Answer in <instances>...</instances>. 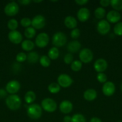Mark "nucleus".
<instances>
[{
	"label": "nucleus",
	"instance_id": "37",
	"mask_svg": "<svg viewBox=\"0 0 122 122\" xmlns=\"http://www.w3.org/2000/svg\"><path fill=\"white\" fill-rule=\"evenodd\" d=\"M70 36L73 39L76 40L80 36V30L78 28H75L71 30L70 33Z\"/></svg>",
	"mask_w": 122,
	"mask_h": 122
},
{
	"label": "nucleus",
	"instance_id": "28",
	"mask_svg": "<svg viewBox=\"0 0 122 122\" xmlns=\"http://www.w3.org/2000/svg\"><path fill=\"white\" fill-rule=\"evenodd\" d=\"M110 5L114 10L119 12L122 10V0H111L110 1Z\"/></svg>",
	"mask_w": 122,
	"mask_h": 122
},
{
	"label": "nucleus",
	"instance_id": "3",
	"mask_svg": "<svg viewBox=\"0 0 122 122\" xmlns=\"http://www.w3.org/2000/svg\"><path fill=\"white\" fill-rule=\"evenodd\" d=\"M42 109L48 113L55 112L57 109V103L56 101L50 98H45L43 99L41 103Z\"/></svg>",
	"mask_w": 122,
	"mask_h": 122
},
{
	"label": "nucleus",
	"instance_id": "21",
	"mask_svg": "<svg viewBox=\"0 0 122 122\" xmlns=\"http://www.w3.org/2000/svg\"><path fill=\"white\" fill-rule=\"evenodd\" d=\"M21 47L22 49L25 51L31 52L34 48L35 43L29 39H26V40H24L22 42Z\"/></svg>",
	"mask_w": 122,
	"mask_h": 122
},
{
	"label": "nucleus",
	"instance_id": "13",
	"mask_svg": "<svg viewBox=\"0 0 122 122\" xmlns=\"http://www.w3.org/2000/svg\"><path fill=\"white\" fill-rule=\"evenodd\" d=\"M8 38L10 41L14 44H21L23 41L22 35L18 30L10 31L8 33Z\"/></svg>",
	"mask_w": 122,
	"mask_h": 122
},
{
	"label": "nucleus",
	"instance_id": "29",
	"mask_svg": "<svg viewBox=\"0 0 122 122\" xmlns=\"http://www.w3.org/2000/svg\"><path fill=\"white\" fill-rule=\"evenodd\" d=\"M39 61L41 66H42V67H48L51 64V60L49 58L48 56H45V55L41 56L39 57Z\"/></svg>",
	"mask_w": 122,
	"mask_h": 122
},
{
	"label": "nucleus",
	"instance_id": "42",
	"mask_svg": "<svg viewBox=\"0 0 122 122\" xmlns=\"http://www.w3.org/2000/svg\"><path fill=\"white\" fill-rule=\"evenodd\" d=\"M31 0H20L18 1V2L22 5H28L31 3Z\"/></svg>",
	"mask_w": 122,
	"mask_h": 122
},
{
	"label": "nucleus",
	"instance_id": "25",
	"mask_svg": "<svg viewBox=\"0 0 122 122\" xmlns=\"http://www.w3.org/2000/svg\"><path fill=\"white\" fill-rule=\"evenodd\" d=\"M94 14L96 19H99V20H103V19L106 15V11L102 7H97L94 10Z\"/></svg>",
	"mask_w": 122,
	"mask_h": 122
},
{
	"label": "nucleus",
	"instance_id": "30",
	"mask_svg": "<svg viewBox=\"0 0 122 122\" xmlns=\"http://www.w3.org/2000/svg\"><path fill=\"white\" fill-rule=\"evenodd\" d=\"M83 66V63L80 60H74L71 64V69L72 71L77 72L81 70Z\"/></svg>",
	"mask_w": 122,
	"mask_h": 122
},
{
	"label": "nucleus",
	"instance_id": "6",
	"mask_svg": "<svg viewBox=\"0 0 122 122\" xmlns=\"http://www.w3.org/2000/svg\"><path fill=\"white\" fill-rule=\"evenodd\" d=\"M79 58L81 63L87 64L93 60V53L91 50L87 48L82 49L79 52Z\"/></svg>",
	"mask_w": 122,
	"mask_h": 122
},
{
	"label": "nucleus",
	"instance_id": "10",
	"mask_svg": "<svg viewBox=\"0 0 122 122\" xmlns=\"http://www.w3.org/2000/svg\"><path fill=\"white\" fill-rule=\"evenodd\" d=\"M46 20L44 16L41 14H38L33 17L31 21V26L35 29H41L45 26Z\"/></svg>",
	"mask_w": 122,
	"mask_h": 122
},
{
	"label": "nucleus",
	"instance_id": "34",
	"mask_svg": "<svg viewBox=\"0 0 122 122\" xmlns=\"http://www.w3.org/2000/svg\"><path fill=\"white\" fill-rule=\"evenodd\" d=\"M16 60L18 63H23L27 60V54L25 52H20L17 54L16 57Z\"/></svg>",
	"mask_w": 122,
	"mask_h": 122
},
{
	"label": "nucleus",
	"instance_id": "2",
	"mask_svg": "<svg viewBox=\"0 0 122 122\" xmlns=\"http://www.w3.org/2000/svg\"><path fill=\"white\" fill-rule=\"evenodd\" d=\"M6 104L10 110L16 111L20 108L22 105V101L20 97L16 94H13L7 97L6 100Z\"/></svg>",
	"mask_w": 122,
	"mask_h": 122
},
{
	"label": "nucleus",
	"instance_id": "32",
	"mask_svg": "<svg viewBox=\"0 0 122 122\" xmlns=\"http://www.w3.org/2000/svg\"><path fill=\"white\" fill-rule=\"evenodd\" d=\"M71 122H86L85 117L80 113H77L71 117Z\"/></svg>",
	"mask_w": 122,
	"mask_h": 122
},
{
	"label": "nucleus",
	"instance_id": "7",
	"mask_svg": "<svg viewBox=\"0 0 122 122\" xmlns=\"http://www.w3.org/2000/svg\"><path fill=\"white\" fill-rule=\"evenodd\" d=\"M4 13L8 16H14L16 15L19 11V6L15 1L10 2L5 6Z\"/></svg>",
	"mask_w": 122,
	"mask_h": 122
},
{
	"label": "nucleus",
	"instance_id": "17",
	"mask_svg": "<svg viewBox=\"0 0 122 122\" xmlns=\"http://www.w3.org/2000/svg\"><path fill=\"white\" fill-rule=\"evenodd\" d=\"M73 109V105L68 100H63L60 103L59 110L63 114H69Z\"/></svg>",
	"mask_w": 122,
	"mask_h": 122
},
{
	"label": "nucleus",
	"instance_id": "16",
	"mask_svg": "<svg viewBox=\"0 0 122 122\" xmlns=\"http://www.w3.org/2000/svg\"><path fill=\"white\" fill-rule=\"evenodd\" d=\"M77 19L81 22H85L89 19L90 16V12L86 7H82L80 8L77 14Z\"/></svg>",
	"mask_w": 122,
	"mask_h": 122
},
{
	"label": "nucleus",
	"instance_id": "1",
	"mask_svg": "<svg viewBox=\"0 0 122 122\" xmlns=\"http://www.w3.org/2000/svg\"><path fill=\"white\" fill-rule=\"evenodd\" d=\"M26 113L29 118L33 120H38L43 114L41 106L38 104H32L28 106Z\"/></svg>",
	"mask_w": 122,
	"mask_h": 122
},
{
	"label": "nucleus",
	"instance_id": "5",
	"mask_svg": "<svg viewBox=\"0 0 122 122\" xmlns=\"http://www.w3.org/2000/svg\"><path fill=\"white\" fill-rule=\"evenodd\" d=\"M50 38L45 32H41L37 35L35 39V45L39 48H44L49 44Z\"/></svg>",
	"mask_w": 122,
	"mask_h": 122
},
{
	"label": "nucleus",
	"instance_id": "39",
	"mask_svg": "<svg viewBox=\"0 0 122 122\" xmlns=\"http://www.w3.org/2000/svg\"><path fill=\"white\" fill-rule=\"evenodd\" d=\"M100 5L102 6V7H106L108 6H109L110 5V1L109 0H101L99 2Z\"/></svg>",
	"mask_w": 122,
	"mask_h": 122
},
{
	"label": "nucleus",
	"instance_id": "27",
	"mask_svg": "<svg viewBox=\"0 0 122 122\" xmlns=\"http://www.w3.org/2000/svg\"><path fill=\"white\" fill-rule=\"evenodd\" d=\"M61 88L59 85L56 82H52L48 86V90L51 94H57L61 91Z\"/></svg>",
	"mask_w": 122,
	"mask_h": 122
},
{
	"label": "nucleus",
	"instance_id": "8",
	"mask_svg": "<svg viewBox=\"0 0 122 122\" xmlns=\"http://www.w3.org/2000/svg\"><path fill=\"white\" fill-rule=\"evenodd\" d=\"M73 83V79L68 74H61L57 77V83L62 88H67L71 86Z\"/></svg>",
	"mask_w": 122,
	"mask_h": 122
},
{
	"label": "nucleus",
	"instance_id": "41",
	"mask_svg": "<svg viewBox=\"0 0 122 122\" xmlns=\"http://www.w3.org/2000/svg\"><path fill=\"white\" fill-rule=\"evenodd\" d=\"M7 95V92L6 90L4 89H0V98H4Z\"/></svg>",
	"mask_w": 122,
	"mask_h": 122
},
{
	"label": "nucleus",
	"instance_id": "24",
	"mask_svg": "<svg viewBox=\"0 0 122 122\" xmlns=\"http://www.w3.org/2000/svg\"><path fill=\"white\" fill-rule=\"evenodd\" d=\"M47 56L50 60H55L58 58L59 56V50L58 48L53 46V47L50 48V50L48 51Z\"/></svg>",
	"mask_w": 122,
	"mask_h": 122
},
{
	"label": "nucleus",
	"instance_id": "23",
	"mask_svg": "<svg viewBox=\"0 0 122 122\" xmlns=\"http://www.w3.org/2000/svg\"><path fill=\"white\" fill-rule=\"evenodd\" d=\"M39 54L36 51H31L27 55L28 61L31 64H35L39 59Z\"/></svg>",
	"mask_w": 122,
	"mask_h": 122
},
{
	"label": "nucleus",
	"instance_id": "38",
	"mask_svg": "<svg viewBox=\"0 0 122 122\" xmlns=\"http://www.w3.org/2000/svg\"><path fill=\"white\" fill-rule=\"evenodd\" d=\"M74 59V57H73L72 54L71 53H68L64 56V58H63V61L65 64H71Z\"/></svg>",
	"mask_w": 122,
	"mask_h": 122
},
{
	"label": "nucleus",
	"instance_id": "4",
	"mask_svg": "<svg viewBox=\"0 0 122 122\" xmlns=\"http://www.w3.org/2000/svg\"><path fill=\"white\" fill-rule=\"evenodd\" d=\"M67 42L66 35L62 32H56L52 37V44L55 47H62Z\"/></svg>",
	"mask_w": 122,
	"mask_h": 122
},
{
	"label": "nucleus",
	"instance_id": "15",
	"mask_svg": "<svg viewBox=\"0 0 122 122\" xmlns=\"http://www.w3.org/2000/svg\"><path fill=\"white\" fill-rule=\"evenodd\" d=\"M94 69L98 73H104L108 67V63L104 58L96 60L93 64Z\"/></svg>",
	"mask_w": 122,
	"mask_h": 122
},
{
	"label": "nucleus",
	"instance_id": "36",
	"mask_svg": "<svg viewBox=\"0 0 122 122\" xmlns=\"http://www.w3.org/2000/svg\"><path fill=\"white\" fill-rule=\"evenodd\" d=\"M31 21H32V20L30 18L23 17L21 19L20 23L22 26L27 28V27H30L31 25Z\"/></svg>",
	"mask_w": 122,
	"mask_h": 122
},
{
	"label": "nucleus",
	"instance_id": "31",
	"mask_svg": "<svg viewBox=\"0 0 122 122\" xmlns=\"http://www.w3.org/2000/svg\"><path fill=\"white\" fill-rule=\"evenodd\" d=\"M18 26H19V23H18L17 20L14 19H10L8 20L7 23V27L11 31L16 30Z\"/></svg>",
	"mask_w": 122,
	"mask_h": 122
},
{
	"label": "nucleus",
	"instance_id": "33",
	"mask_svg": "<svg viewBox=\"0 0 122 122\" xmlns=\"http://www.w3.org/2000/svg\"><path fill=\"white\" fill-rule=\"evenodd\" d=\"M113 30L114 33L116 35L118 36H122V21H119L117 23L115 24Z\"/></svg>",
	"mask_w": 122,
	"mask_h": 122
},
{
	"label": "nucleus",
	"instance_id": "26",
	"mask_svg": "<svg viewBox=\"0 0 122 122\" xmlns=\"http://www.w3.org/2000/svg\"><path fill=\"white\" fill-rule=\"evenodd\" d=\"M24 35H25V37L28 39L31 40V39L34 38V36H35L36 30L33 27H32V26L31 27L30 26V27H28L25 29V32H24Z\"/></svg>",
	"mask_w": 122,
	"mask_h": 122
},
{
	"label": "nucleus",
	"instance_id": "18",
	"mask_svg": "<svg viewBox=\"0 0 122 122\" xmlns=\"http://www.w3.org/2000/svg\"><path fill=\"white\" fill-rule=\"evenodd\" d=\"M81 45L80 42L77 40H73L70 41L67 45V50L71 54L76 53L80 51Z\"/></svg>",
	"mask_w": 122,
	"mask_h": 122
},
{
	"label": "nucleus",
	"instance_id": "12",
	"mask_svg": "<svg viewBox=\"0 0 122 122\" xmlns=\"http://www.w3.org/2000/svg\"><path fill=\"white\" fill-rule=\"evenodd\" d=\"M103 94L106 97H111L116 92V86L112 82L107 81L104 83L102 88Z\"/></svg>",
	"mask_w": 122,
	"mask_h": 122
},
{
	"label": "nucleus",
	"instance_id": "11",
	"mask_svg": "<svg viewBox=\"0 0 122 122\" xmlns=\"http://www.w3.org/2000/svg\"><path fill=\"white\" fill-rule=\"evenodd\" d=\"M20 89V83L16 80H12L9 81L6 86V90L7 92L10 95L16 94L19 91Z\"/></svg>",
	"mask_w": 122,
	"mask_h": 122
},
{
	"label": "nucleus",
	"instance_id": "40",
	"mask_svg": "<svg viewBox=\"0 0 122 122\" xmlns=\"http://www.w3.org/2000/svg\"><path fill=\"white\" fill-rule=\"evenodd\" d=\"M89 2L88 0H75V2L78 5H84Z\"/></svg>",
	"mask_w": 122,
	"mask_h": 122
},
{
	"label": "nucleus",
	"instance_id": "9",
	"mask_svg": "<svg viewBox=\"0 0 122 122\" xmlns=\"http://www.w3.org/2000/svg\"><path fill=\"white\" fill-rule=\"evenodd\" d=\"M96 29L99 34L106 35L111 30V25L106 20H100L97 24Z\"/></svg>",
	"mask_w": 122,
	"mask_h": 122
},
{
	"label": "nucleus",
	"instance_id": "47",
	"mask_svg": "<svg viewBox=\"0 0 122 122\" xmlns=\"http://www.w3.org/2000/svg\"><path fill=\"white\" fill-rule=\"evenodd\" d=\"M120 122V121H119V122Z\"/></svg>",
	"mask_w": 122,
	"mask_h": 122
},
{
	"label": "nucleus",
	"instance_id": "45",
	"mask_svg": "<svg viewBox=\"0 0 122 122\" xmlns=\"http://www.w3.org/2000/svg\"><path fill=\"white\" fill-rule=\"evenodd\" d=\"M42 0H40V1H33V2H35V3H39V2H42Z\"/></svg>",
	"mask_w": 122,
	"mask_h": 122
},
{
	"label": "nucleus",
	"instance_id": "44",
	"mask_svg": "<svg viewBox=\"0 0 122 122\" xmlns=\"http://www.w3.org/2000/svg\"><path fill=\"white\" fill-rule=\"evenodd\" d=\"M63 122H71V117L69 116H65L63 117Z\"/></svg>",
	"mask_w": 122,
	"mask_h": 122
},
{
	"label": "nucleus",
	"instance_id": "46",
	"mask_svg": "<svg viewBox=\"0 0 122 122\" xmlns=\"http://www.w3.org/2000/svg\"><path fill=\"white\" fill-rule=\"evenodd\" d=\"M120 89H121V91H122V83H121V85H120Z\"/></svg>",
	"mask_w": 122,
	"mask_h": 122
},
{
	"label": "nucleus",
	"instance_id": "19",
	"mask_svg": "<svg viewBox=\"0 0 122 122\" xmlns=\"http://www.w3.org/2000/svg\"><path fill=\"white\" fill-rule=\"evenodd\" d=\"M64 25L68 29L72 30L77 27V21L74 17L68 15L64 19Z\"/></svg>",
	"mask_w": 122,
	"mask_h": 122
},
{
	"label": "nucleus",
	"instance_id": "22",
	"mask_svg": "<svg viewBox=\"0 0 122 122\" xmlns=\"http://www.w3.org/2000/svg\"><path fill=\"white\" fill-rule=\"evenodd\" d=\"M25 101L28 104H32L36 99V94L32 91H28L25 95Z\"/></svg>",
	"mask_w": 122,
	"mask_h": 122
},
{
	"label": "nucleus",
	"instance_id": "14",
	"mask_svg": "<svg viewBox=\"0 0 122 122\" xmlns=\"http://www.w3.org/2000/svg\"><path fill=\"white\" fill-rule=\"evenodd\" d=\"M106 20L108 21L110 23L116 24L120 21L121 20L120 13L118 11L115 10H111L106 14Z\"/></svg>",
	"mask_w": 122,
	"mask_h": 122
},
{
	"label": "nucleus",
	"instance_id": "43",
	"mask_svg": "<svg viewBox=\"0 0 122 122\" xmlns=\"http://www.w3.org/2000/svg\"><path fill=\"white\" fill-rule=\"evenodd\" d=\"M89 122H102L99 118L96 117H93L90 120Z\"/></svg>",
	"mask_w": 122,
	"mask_h": 122
},
{
	"label": "nucleus",
	"instance_id": "35",
	"mask_svg": "<svg viewBox=\"0 0 122 122\" xmlns=\"http://www.w3.org/2000/svg\"><path fill=\"white\" fill-rule=\"evenodd\" d=\"M96 79L99 83H105V82H107L108 77L106 74L104 73H98L97 75Z\"/></svg>",
	"mask_w": 122,
	"mask_h": 122
},
{
	"label": "nucleus",
	"instance_id": "20",
	"mask_svg": "<svg viewBox=\"0 0 122 122\" xmlns=\"http://www.w3.org/2000/svg\"><path fill=\"white\" fill-rule=\"evenodd\" d=\"M97 92L95 89L90 88L85 91L83 93V97L85 100L87 101H93L96 98Z\"/></svg>",
	"mask_w": 122,
	"mask_h": 122
}]
</instances>
